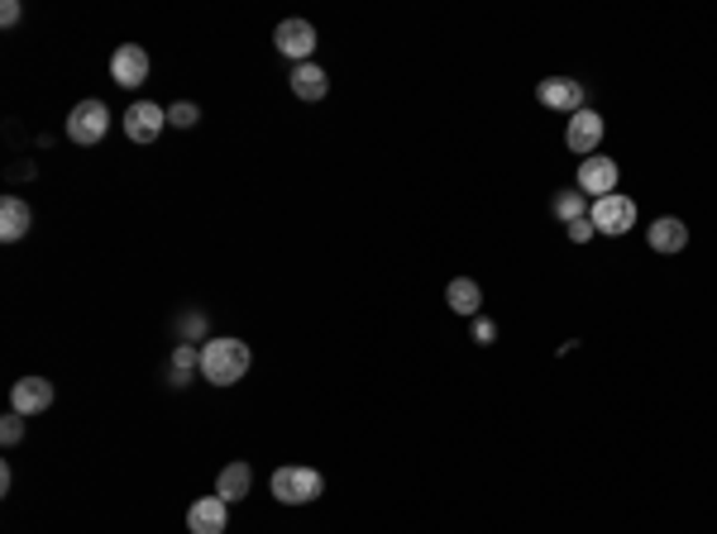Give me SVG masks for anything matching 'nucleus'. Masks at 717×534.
I'll use <instances>...</instances> for the list:
<instances>
[{
    "label": "nucleus",
    "mask_w": 717,
    "mask_h": 534,
    "mask_svg": "<svg viewBox=\"0 0 717 534\" xmlns=\"http://www.w3.org/2000/svg\"><path fill=\"white\" fill-rule=\"evenodd\" d=\"M197 119H201V111H197V105H191V101H177L173 111H167V125H177V129H191V125H197Z\"/></svg>",
    "instance_id": "obj_20"
},
{
    "label": "nucleus",
    "mask_w": 717,
    "mask_h": 534,
    "mask_svg": "<svg viewBox=\"0 0 717 534\" xmlns=\"http://www.w3.org/2000/svg\"><path fill=\"white\" fill-rule=\"evenodd\" d=\"M249 487H254V468L244 463V458H235V463H225L221 468V478H215V496H221V501H244L249 496Z\"/></svg>",
    "instance_id": "obj_16"
},
{
    "label": "nucleus",
    "mask_w": 717,
    "mask_h": 534,
    "mask_svg": "<svg viewBox=\"0 0 717 534\" xmlns=\"http://www.w3.org/2000/svg\"><path fill=\"white\" fill-rule=\"evenodd\" d=\"M163 125H167V111H163V105H153V101H135L125 111V134L135 143H153Z\"/></svg>",
    "instance_id": "obj_12"
},
{
    "label": "nucleus",
    "mask_w": 717,
    "mask_h": 534,
    "mask_svg": "<svg viewBox=\"0 0 717 534\" xmlns=\"http://www.w3.org/2000/svg\"><path fill=\"white\" fill-rule=\"evenodd\" d=\"M474 339H478V344H493V339H498V325L478 315V320H474Z\"/></svg>",
    "instance_id": "obj_23"
},
{
    "label": "nucleus",
    "mask_w": 717,
    "mask_h": 534,
    "mask_svg": "<svg viewBox=\"0 0 717 534\" xmlns=\"http://www.w3.org/2000/svg\"><path fill=\"white\" fill-rule=\"evenodd\" d=\"M48 406H53V382L48 378H20L15 386H10V410H15V416L29 420Z\"/></svg>",
    "instance_id": "obj_11"
},
{
    "label": "nucleus",
    "mask_w": 717,
    "mask_h": 534,
    "mask_svg": "<svg viewBox=\"0 0 717 534\" xmlns=\"http://www.w3.org/2000/svg\"><path fill=\"white\" fill-rule=\"evenodd\" d=\"M273 496H278L282 506H311L320 492H326V478H320L316 468H297V463H287L273 472Z\"/></svg>",
    "instance_id": "obj_2"
},
{
    "label": "nucleus",
    "mask_w": 717,
    "mask_h": 534,
    "mask_svg": "<svg viewBox=\"0 0 717 534\" xmlns=\"http://www.w3.org/2000/svg\"><path fill=\"white\" fill-rule=\"evenodd\" d=\"M273 43H278L282 58H292V67L311 63V53H316V24L311 20H282L278 29H273Z\"/></svg>",
    "instance_id": "obj_7"
},
{
    "label": "nucleus",
    "mask_w": 717,
    "mask_h": 534,
    "mask_svg": "<svg viewBox=\"0 0 717 534\" xmlns=\"http://www.w3.org/2000/svg\"><path fill=\"white\" fill-rule=\"evenodd\" d=\"M645 244L655 253H684L689 249V225L679 220V215H661V220H651L645 229Z\"/></svg>",
    "instance_id": "obj_13"
},
{
    "label": "nucleus",
    "mask_w": 717,
    "mask_h": 534,
    "mask_svg": "<svg viewBox=\"0 0 717 534\" xmlns=\"http://www.w3.org/2000/svg\"><path fill=\"white\" fill-rule=\"evenodd\" d=\"M326 91H330L326 67H316V63H297L292 67V96H297V101H326Z\"/></svg>",
    "instance_id": "obj_17"
},
{
    "label": "nucleus",
    "mask_w": 717,
    "mask_h": 534,
    "mask_svg": "<svg viewBox=\"0 0 717 534\" xmlns=\"http://www.w3.org/2000/svg\"><path fill=\"white\" fill-rule=\"evenodd\" d=\"M167 372H173V382L183 386L191 372H201V348L197 344H177L173 348V363H167Z\"/></svg>",
    "instance_id": "obj_19"
},
{
    "label": "nucleus",
    "mask_w": 717,
    "mask_h": 534,
    "mask_svg": "<svg viewBox=\"0 0 717 534\" xmlns=\"http://www.w3.org/2000/svg\"><path fill=\"white\" fill-rule=\"evenodd\" d=\"M249 363H254V354H249L244 339L221 334V339H206V344H201V378L211 386H235L249 372Z\"/></svg>",
    "instance_id": "obj_1"
},
{
    "label": "nucleus",
    "mask_w": 717,
    "mask_h": 534,
    "mask_svg": "<svg viewBox=\"0 0 717 534\" xmlns=\"http://www.w3.org/2000/svg\"><path fill=\"white\" fill-rule=\"evenodd\" d=\"M603 134H607V119L583 105L579 115H569V125H565V143H569V153H579V163H583V157H593L598 149H603Z\"/></svg>",
    "instance_id": "obj_6"
},
{
    "label": "nucleus",
    "mask_w": 717,
    "mask_h": 534,
    "mask_svg": "<svg viewBox=\"0 0 717 534\" xmlns=\"http://www.w3.org/2000/svg\"><path fill=\"white\" fill-rule=\"evenodd\" d=\"M445 306H450L454 315H464V320H478V310H483V287H478L474 277H450Z\"/></svg>",
    "instance_id": "obj_15"
},
{
    "label": "nucleus",
    "mask_w": 717,
    "mask_h": 534,
    "mask_svg": "<svg viewBox=\"0 0 717 534\" xmlns=\"http://www.w3.org/2000/svg\"><path fill=\"white\" fill-rule=\"evenodd\" d=\"M111 77H115L125 91L143 87V81H149V53H143L139 43H120L115 53H111Z\"/></svg>",
    "instance_id": "obj_9"
},
{
    "label": "nucleus",
    "mask_w": 717,
    "mask_h": 534,
    "mask_svg": "<svg viewBox=\"0 0 717 534\" xmlns=\"http://www.w3.org/2000/svg\"><path fill=\"white\" fill-rule=\"evenodd\" d=\"M569 229V244H589V239L598 234V229H593V220H589V215H583V220H574V225H565Z\"/></svg>",
    "instance_id": "obj_22"
},
{
    "label": "nucleus",
    "mask_w": 717,
    "mask_h": 534,
    "mask_svg": "<svg viewBox=\"0 0 717 534\" xmlns=\"http://www.w3.org/2000/svg\"><path fill=\"white\" fill-rule=\"evenodd\" d=\"M0 24H5V29L20 24V0H5V5H0Z\"/></svg>",
    "instance_id": "obj_24"
},
{
    "label": "nucleus",
    "mask_w": 717,
    "mask_h": 534,
    "mask_svg": "<svg viewBox=\"0 0 717 534\" xmlns=\"http://www.w3.org/2000/svg\"><path fill=\"white\" fill-rule=\"evenodd\" d=\"M617 177H621V167L613 163V157H607V153H593V157H583V163H579V177H574V187H579L589 201H603V196H613V191H617Z\"/></svg>",
    "instance_id": "obj_5"
},
{
    "label": "nucleus",
    "mask_w": 717,
    "mask_h": 534,
    "mask_svg": "<svg viewBox=\"0 0 717 534\" xmlns=\"http://www.w3.org/2000/svg\"><path fill=\"white\" fill-rule=\"evenodd\" d=\"M29 229H34L29 201L24 196H0V239H5V244H20Z\"/></svg>",
    "instance_id": "obj_14"
},
{
    "label": "nucleus",
    "mask_w": 717,
    "mask_h": 534,
    "mask_svg": "<svg viewBox=\"0 0 717 534\" xmlns=\"http://www.w3.org/2000/svg\"><path fill=\"white\" fill-rule=\"evenodd\" d=\"M593 211V201L583 196L579 187H569V191H555V196H550V215H555V220H565V225H574V220H583V215Z\"/></svg>",
    "instance_id": "obj_18"
},
{
    "label": "nucleus",
    "mask_w": 717,
    "mask_h": 534,
    "mask_svg": "<svg viewBox=\"0 0 717 534\" xmlns=\"http://www.w3.org/2000/svg\"><path fill=\"white\" fill-rule=\"evenodd\" d=\"M20 440H24V416H15V410H10V416L0 420V444H5V448H15Z\"/></svg>",
    "instance_id": "obj_21"
},
{
    "label": "nucleus",
    "mask_w": 717,
    "mask_h": 534,
    "mask_svg": "<svg viewBox=\"0 0 717 534\" xmlns=\"http://www.w3.org/2000/svg\"><path fill=\"white\" fill-rule=\"evenodd\" d=\"M187 530L191 534H225L230 530V501L221 496H201V501L187 506Z\"/></svg>",
    "instance_id": "obj_10"
},
{
    "label": "nucleus",
    "mask_w": 717,
    "mask_h": 534,
    "mask_svg": "<svg viewBox=\"0 0 717 534\" xmlns=\"http://www.w3.org/2000/svg\"><path fill=\"white\" fill-rule=\"evenodd\" d=\"M589 220H593L598 234L621 239V234H627V229H637V201H631V196H621V191H613V196L593 201Z\"/></svg>",
    "instance_id": "obj_4"
},
{
    "label": "nucleus",
    "mask_w": 717,
    "mask_h": 534,
    "mask_svg": "<svg viewBox=\"0 0 717 534\" xmlns=\"http://www.w3.org/2000/svg\"><path fill=\"white\" fill-rule=\"evenodd\" d=\"M536 101L545 111H559V115H579L583 111V81L579 77H545L536 87Z\"/></svg>",
    "instance_id": "obj_8"
},
{
    "label": "nucleus",
    "mask_w": 717,
    "mask_h": 534,
    "mask_svg": "<svg viewBox=\"0 0 717 534\" xmlns=\"http://www.w3.org/2000/svg\"><path fill=\"white\" fill-rule=\"evenodd\" d=\"M105 129H111V111H105V101H77L67 111V139L77 143V149L101 143Z\"/></svg>",
    "instance_id": "obj_3"
}]
</instances>
